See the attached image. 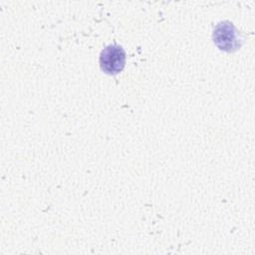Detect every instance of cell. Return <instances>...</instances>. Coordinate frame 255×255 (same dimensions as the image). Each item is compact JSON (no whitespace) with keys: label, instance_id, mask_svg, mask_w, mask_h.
<instances>
[{"label":"cell","instance_id":"cell-1","mask_svg":"<svg viewBox=\"0 0 255 255\" xmlns=\"http://www.w3.org/2000/svg\"><path fill=\"white\" fill-rule=\"evenodd\" d=\"M213 41L222 51L232 53L237 51L242 44L241 37L229 21L218 23L213 31Z\"/></svg>","mask_w":255,"mask_h":255},{"label":"cell","instance_id":"cell-2","mask_svg":"<svg viewBox=\"0 0 255 255\" xmlns=\"http://www.w3.org/2000/svg\"><path fill=\"white\" fill-rule=\"evenodd\" d=\"M126 65V52L123 47L114 44L107 46L100 55L101 69L109 75H117Z\"/></svg>","mask_w":255,"mask_h":255}]
</instances>
